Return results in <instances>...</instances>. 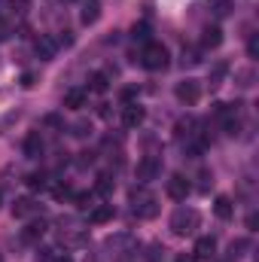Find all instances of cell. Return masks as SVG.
<instances>
[{
    "instance_id": "obj_1",
    "label": "cell",
    "mask_w": 259,
    "mask_h": 262,
    "mask_svg": "<svg viewBox=\"0 0 259 262\" xmlns=\"http://www.w3.org/2000/svg\"><path fill=\"white\" fill-rule=\"evenodd\" d=\"M198 226H201V213H198L195 207H177V210L171 213V232H174L177 238L195 235Z\"/></svg>"
},
{
    "instance_id": "obj_2",
    "label": "cell",
    "mask_w": 259,
    "mask_h": 262,
    "mask_svg": "<svg viewBox=\"0 0 259 262\" xmlns=\"http://www.w3.org/2000/svg\"><path fill=\"white\" fill-rule=\"evenodd\" d=\"M131 210H134L137 220H156L162 204H159V198L153 195L149 189H131Z\"/></svg>"
},
{
    "instance_id": "obj_3",
    "label": "cell",
    "mask_w": 259,
    "mask_h": 262,
    "mask_svg": "<svg viewBox=\"0 0 259 262\" xmlns=\"http://www.w3.org/2000/svg\"><path fill=\"white\" fill-rule=\"evenodd\" d=\"M137 61L146 67V70H165V67H168V49H165L162 43L149 40V43H146V46L140 49Z\"/></svg>"
},
{
    "instance_id": "obj_4",
    "label": "cell",
    "mask_w": 259,
    "mask_h": 262,
    "mask_svg": "<svg viewBox=\"0 0 259 262\" xmlns=\"http://www.w3.org/2000/svg\"><path fill=\"white\" fill-rule=\"evenodd\" d=\"M107 253L113 256V259L125 262L128 256H134L137 253V241H134V235H128V232H119V235H113V238H107Z\"/></svg>"
},
{
    "instance_id": "obj_5",
    "label": "cell",
    "mask_w": 259,
    "mask_h": 262,
    "mask_svg": "<svg viewBox=\"0 0 259 262\" xmlns=\"http://www.w3.org/2000/svg\"><path fill=\"white\" fill-rule=\"evenodd\" d=\"M174 95H177V101H180V104L192 107V104L201 101V82H198V79H180V82H177V89H174Z\"/></svg>"
},
{
    "instance_id": "obj_6",
    "label": "cell",
    "mask_w": 259,
    "mask_h": 262,
    "mask_svg": "<svg viewBox=\"0 0 259 262\" xmlns=\"http://www.w3.org/2000/svg\"><path fill=\"white\" fill-rule=\"evenodd\" d=\"M162 174V159L159 156H143L140 162H137V180L140 183H149V180H156Z\"/></svg>"
},
{
    "instance_id": "obj_7",
    "label": "cell",
    "mask_w": 259,
    "mask_h": 262,
    "mask_svg": "<svg viewBox=\"0 0 259 262\" xmlns=\"http://www.w3.org/2000/svg\"><path fill=\"white\" fill-rule=\"evenodd\" d=\"M37 210H40V204H37L31 195H21V198L12 201V216H18V220H31Z\"/></svg>"
},
{
    "instance_id": "obj_8",
    "label": "cell",
    "mask_w": 259,
    "mask_h": 262,
    "mask_svg": "<svg viewBox=\"0 0 259 262\" xmlns=\"http://www.w3.org/2000/svg\"><path fill=\"white\" fill-rule=\"evenodd\" d=\"M189 189H192V183H189L183 174H174V177L168 180V195L174 198V201H186Z\"/></svg>"
},
{
    "instance_id": "obj_9",
    "label": "cell",
    "mask_w": 259,
    "mask_h": 262,
    "mask_svg": "<svg viewBox=\"0 0 259 262\" xmlns=\"http://www.w3.org/2000/svg\"><path fill=\"white\" fill-rule=\"evenodd\" d=\"M143 119H146V113H143L140 104H125V107H122V125H125V128H140Z\"/></svg>"
},
{
    "instance_id": "obj_10",
    "label": "cell",
    "mask_w": 259,
    "mask_h": 262,
    "mask_svg": "<svg viewBox=\"0 0 259 262\" xmlns=\"http://www.w3.org/2000/svg\"><path fill=\"white\" fill-rule=\"evenodd\" d=\"M113 216H116L113 204H92V210H89V223H92V226H104V223H110Z\"/></svg>"
},
{
    "instance_id": "obj_11",
    "label": "cell",
    "mask_w": 259,
    "mask_h": 262,
    "mask_svg": "<svg viewBox=\"0 0 259 262\" xmlns=\"http://www.w3.org/2000/svg\"><path fill=\"white\" fill-rule=\"evenodd\" d=\"M192 256L195 259H213V256H217V238H210V235L198 238V241H195Z\"/></svg>"
},
{
    "instance_id": "obj_12",
    "label": "cell",
    "mask_w": 259,
    "mask_h": 262,
    "mask_svg": "<svg viewBox=\"0 0 259 262\" xmlns=\"http://www.w3.org/2000/svg\"><path fill=\"white\" fill-rule=\"evenodd\" d=\"M43 149H46L43 134H40V131H31V134L25 137V156H28V159H40V156H43Z\"/></svg>"
},
{
    "instance_id": "obj_13",
    "label": "cell",
    "mask_w": 259,
    "mask_h": 262,
    "mask_svg": "<svg viewBox=\"0 0 259 262\" xmlns=\"http://www.w3.org/2000/svg\"><path fill=\"white\" fill-rule=\"evenodd\" d=\"M43 235H46V223H43V220H31V223L21 229V241H25V244H37Z\"/></svg>"
},
{
    "instance_id": "obj_14",
    "label": "cell",
    "mask_w": 259,
    "mask_h": 262,
    "mask_svg": "<svg viewBox=\"0 0 259 262\" xmlns=\"http://www.w3.org/2000/svg\"><path fill=\"white\" fill-rule=\"evenodd\" d=\"M34 49H37V55H40L43 61H52L55 52H58V40H55V37H40Z\"/></svg>"
},
{
    "instance_id": "obj_15",
    "label": "cell",
    "mask_w": 259,
    "mask_h": 262,
    "mask_svg": "<svg viewBox=\"0 0 259 262\" xmlns=\"http://www.w3.org/2000/svg\"><path fill=\"white\" fill-rule=\"evenodd\" d=\"M85 101H89V92H85V89H70V92L64 95V107L67 110H82Z\"/></svg>"
},
{
    "instance_id": "obj_16",
    "label": "cell",
    "mask_w": 259,
    "mask_h": 262,
    "mask_svg": "<svg viewBox=\"0 0 259 262\" xmlns=\"http://www.w3.org/2000/svg\"><path fill=\"white\" fill-rule=\"evenodd\" d=\"M213 213H217V220H232V216H235V204H232V198L229 195H217V201H213Z\"/></svg>"
},
{
    "instance_id": "obj_17",
    "label": "cell",
    "mask_w": 259,
    "mask_h": 262,
    "mask_svg": "<svg viewBox=\"0 0 259 262\" xmlns=\"http://www.w3.org/2000/svg\"><path fill=\"white\" fill-rule=\"evenodd\" d=\"M220 43H223V31H220L217 25L201 31V49H217Z\"/></svg>"
},
{
    "instance_id": "obj_18",
    "label": "cell",
    "mask_w": 259,
    "mask_h": 262,
    "mask_svg": "<svg viewBox=\"0 0 259 262\" xmlns=\"http://www.w3.org/2000/svg\"><path fill=\"white\" fill-rule=\"evenodd\" d=\"M235 82H238V89H250V85L256 82V70H253V67H241V70H235Z\"/></svg>"
},
{
    "instance_id": "obj_19",
    "label": "cell",
    "mask_w": 259,
    "mask_h": 262,
    "mask_svg": "<svg viewBox=\"0 0 259 262\" xmlns=\"http://www.w3.org/2000/svg\"><path fill=\"white\" fill-rule=\"evenodd\" d=\"M98 15H101V3L98 0H85V6H82V25H95Z\"/></svg>"
},
{
    "instance_id": "obj_20",
    "label": "cell",
    "mask_w": 259,
    "mask_h": 262,
    "mask_svg": "<svg viewBox=\"0 0 259 262\" xmlns=\"http://www.w3.org/2000/svg\"><path fill=\"white\" fill-rule=\"evenodd\" d=\"M201 52H204V49H198V46H186V49H183V58H180V64H183V67L201 64Z\"/></svg>"
},
{
    "instance_id": "obj_21",
    "label": "cell",
    "mask_w": 259,
    "mask_h": 262,
    "mask_svg": "<svg viewBox=\"0 0 259 262\" xmlns=\"http://www.w3.org/2000/svg\"><path fill=\"white\" fill-rule=\"evenodd\" d=\"M89 89L98 92V95L107 92V89H110V76H107V73H92V76H89Z\"/></svg>"
},
{
    "instance_id": "obj_22",
    "label": "cell",
    "mask_w": 259,
    "mask_h": 262,
    "mask_svg": "<svg viewBox=\"0 0 259 262\" xmlns=\"http://www.w3.org/2000/svg\"><path fill=\"white\" fill-rule=\"evenodd\" d=\"M210 9H213V15H217V18H226V15H232L235 0H210Z\"/></svg>"
},
{
    "instance_id": "obj_23",
    "label": "cell",
    "mask_w": 259,
    "mask_h": 262,
    "mask_svg": "<svg viewBox=\"0 0 259 262\" xmlns=\"http://www.w3.org/2000/svg\"><path fill=\"white\" fill-rule=\"evenodd\" d=\"M31 189H46L49 186V174L46 171H34V174H28V180H25Z\"/></svg>"
},
{
    "instance_id": "obj_24",
    "label": "cell",
    "mask_w": 259,
    "mask_h": 262,
    "mask_svg": "<svg viewBox=\"0 0 259 262\" xmlns=\"http://www.w3.org/2000/svg\"><path fill=\"white\" fill-rule=\"evenodd\" d=\"M210 189H213V174L207 168H201L198 171V192H210Z\"/></svg>"
},
{
    "instance_id": "obj_25",
    "label": "cell",
    "mask_w": 259,
    "mask_h": 262,
    "mask_svg": "<svg viewBox=\"0 0 259 262\" xmlns=\"http://www.w3.org/2000/svg\"><path fill=\"white\" fill-rule=\"evenodd\" d=\"M113 186H116V183H113V177H110V174H101V177H98V183H95V192L110 195V192H113Z\"/></svg>"
},
{
    "instance_id": "obj_26",
    "label": "cell",
    "mask_w": 259,
    "mask_h": 262,
    "mask_svg": "<svg viewBox=\"0 0 259 262\" xmlns=\"http://www.w3.org/2000/svg\"><path fill=\"white\" fill-rule=\"evenodd\" d=\"M131 40H137V43H149V25H134L131 28Z\"/></svg>"
},
{
    "instance_id": "obj_27",
    "label": "cell",
    "mask_w": 259,
    "mask_h": 262,
    "mask_svg": "<svg viewBox=\"0 0 259 262\" xmlns=\"http://www.w3.org/2000/svg\"><path fill=\"white\" fill-rule=\"evenodd\" d=\"M165 259V247L162 244H149L146 247V262H162Z\"/></svg>"
},
{
    "instance_id": "obj_28",
    "label": "cell",
    "mask_w": 259,
    "mask_h": 262,
    "mask_svg": "<svg viewBox=\"0 0 259 262\" xmlns=\"http://www.w3.org/2000/svg\"><path fill=\"white\" fill-rule=\"evenodd\" d=\"M73 137H85V134H92V122H85V119H79V122H73V131H70Z\"/></svg>"
},
{
    "instance_id": "obj_29",
    "label": "cell",
    "mask_w": 259,
    "mask_h": 262,
    "mask_svg": "<svg viewBox=\"0 0 259 262\" xmlns=\"http://www.w3.org/2000/svg\"><path fill=\"white\" fill-rule=\"evenodd\" d=\"M52 192H55V198H58V201H64V198H70V195H73V189H70L67 183H58V186H55Z\"/></svg>"
},
{
    "instance_id": "obj_30",
    "label": "cell",
    "mask_w": 259,
    "mask_h": 262,
    "mask_svg": "<svg viewBox=\"0 0 259 262\" xmlns=\"http://www.w3.org/2000/svg\"><path fill=\"white\" fill-rule=\"evenodd\" d=\"M9 37H12V25H9V18L0 15V40H9Z\"/></svg>"
},
{
    "instance_id": "obj_31",
    "label": "cell",
    "mask_w": 259,
    "mask_h": 262,
    "mask_svg": "<svg viewBox=\"0 0 259 262\" xmlns=\"http://www.w3.org/2000/svg\"><path fill=\"white\" fill-rule=\"evenodd\" d=\"M92 162H95V152H79V159H76V165H79V168H89Z\"/></svg>"
},
{
    "instance_id": "obj_32",
    "label": "cell",
    "mask_w": 259,
    "mask_h": 262,
    "mask_svg": "<svg viewBox=\"0 0 259 262\" xmlns=\"http://www.w3.org/2000/svg\"><path fill=\"white\" fill-rule=\"evenodd\" d=\"M37 85V76L34 73H21V89H34Z\"/></svg>"
},
{
    "instance_id": "obj_33",
    "label": "cell",
    "mask_w": 259,
    "mask_h": 262,
    "mask_svg": "<svg viewBox=\"0 0 259 262\" xmlns=\"http://www.w3.org/2000/svg\"><path fill=\"white\" fill-rule=\"evenodd\" d=\"M73 201H76V207H92V195H85V192L73 195Z\"/></svg>"
},
{
    "instance_id": "obj_34",
    "label": "cell",
    "mask_w": 259,
    "mask_h": 262,
    "mask_svg": "<svg viewBox=\"0 0 259 262\" xmlns=\"http://www.w3.org/2000/svg\"><path fill=\"white\" fill-rule=\"evenodd\" d=\"M247 52H250V58H256V55H259V40H256V37H250V40H247Z\"/></svg>"
},
{
    "instance_id": "obj_35",
    "label": "cell",
    "mask_w": 259,
    "mask_h": 262,
    "mask_svg": "<svg viewBox=\"0 0 259 262\" xmlns=\"http://www.w3.org/2000/svg\"><path fill=\"white\" fill-rule=\"evenodd\" d=\"M9 3H12V9H15V12H28V6H31L28 0H9Z\"/></svg>"
},
{
    "instance_id": "obj_36",
    "label": "cell",
    "mask_w": 259,
    "mask_h": 262,
    "mask_svg": "<svg viewBox=\"0 0 259 262\" xmlns=\"http://www.w3.org/2000/svg\"><path fill=\"white\" fill-rule=\"evenodd\" d=\"M174 262H198V259H195L192 253H180V256H177Z\"/></svg>"
},
{
    "instance_id": "obj_37",
    "label": "cell",
    "mask_w": 259,
    "mask_h": 262,
    "mask_svg": "<svg viewBox=\"0 0 259 262\" xmlns=\"http://www.w3.org/2000/svg\"><path fill=\"white\" fill-rule=\"evenodd\" d=\"M55 262H73V259H70V256H58Z\"/></svg>"
}]
</instances>
